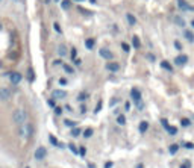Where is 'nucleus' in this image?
Segmentation results:
<instances>
[{
	"label": "nucleus",
	"mask_w": 194,
	"mask_h": 168,
	"mask_svg": "<svg viewBox=\"0 0 194 168\" xmlns=\"http://www.w3.org/2000/svg\"><path fill=\"white\" fill-rule=\"evenodd\" d=\"M32 133H34V126H32V124H29V123L20 124V127H18V135H20L23 139H27Z\"/></svg>",
	"instance_id": "obj_1"
},
{
	"label": "nucleus",
	"mask_w": 194,
	"mask_h": 168,
	"mask_svg": "<svg viewBox=\"0 0 194 168\" xmlns=\"http://www.w3.org/2000/svg\"><path fill=\"white\" fill-rule=\"evenodd\" d=\"M26 118H27V114H26V111H23V109H17V111H14V114H12V121L15 123V124H23L24 121H26Z\"/></svg>",
	"instance_id": "obj_2"
},
{
	"label": "nucleus",
	"mask_w": 194,
	"mask_h": 168,
	"mask_svg": "<svg viewBox=\"0 0 194 168\" xmlns=\"http://www.w3.org/2000/svg\"><path fill=\"white\" fill-rule=\"evenodd\" d=\"M5 77H8L11 80V83H14V85H18L21 82V79H23V76L20 73H17V71H9V73L5 74Z\"/></svg>",
	"instance_id": "obj_3"
},
{
	"label": "nucleus",
	"mask_w": 194,
	"mask_h": 168,
	"mask_svg": "<svg viewBox=\"0 0 194 168\" xmlns=\"http://www.w3.org/2000/svg\"><path fill=\"white\" fill-rule=\"evenodd\" d=\"M12 95V91L9 88H5V86H0V100L2 102H8Z\"/></svg>",
	"instance_id": "obj_4"
},
{
	"label": "nucleus",
	"mask_w": 194,
	"mask_h": 168,
	"mask_svg": "<svg viewBox=\"0 0 194 168\" xmlns=\"http://www.w3.org/2000/svg\"><path fill=\"white\" fill-rule=\"evenodd\" d=\"M161 123H162L164 129H165V130H167V132H168L170 135H176V133H177V129H176V127H171V126L168 124V121H167L165 118H162V120H161Z\"/></svg>",
	"instance_id": "obj_5"
},
{
	"label": "nucleus",
	"mask_w": 194,
	"mask_h": 168,
	"mask_svg": "<svg viewBox=\"0 0 194 168\" xmlns=\"http://www.w3.org/2000/svg\"><path fill=\"white\" fill-rule=\"evenodd\" d=\"M46 154H47V150H46L44 147H38V148L35 150V159H37V160H43V159L46 157Z\"/></svg>",
	"instance_id": "obj_6"
},
{
	"label": "nucleus",
	"mask_w": 194,
	"mask_h": 168,
	"mask_svg": "<svg viewBox=\"0 0 194 168\" xmlns=\"http://www.w3.org/2000/svg\"><path fill=\"white\" fill-rule=\"evenodd\" d=\"M99 53H100V58H103L106 61H112V58H114V53L111 50H108V49H102Z\"/></svg>",
	"instance_id": "obj_7"
},
{
	"label": "nucleus",
	"mask_w": 194,
	"mask_h": 168,
	"mask_svg": "<svg viewBox=\"0 0 194 168\" xmlns=\"http://www.w3.org/2000/svg\"><path fill=\"white\" fill-rule=\"evenodd\" d=\"M186 62H188V56H185V55H177L174 58V64L176 65H185Z\"/></svg>",
	"instance_id": "obj_8"
},
{
	"label": "nucleus",
	"mask_w": 194,
	"mask_h": 168,
	"mask_svg": "<svg viewBox=\"0 0 194 168\" xmlns=\"http://www.w3.org/2000/svg\"><path fill=\"white\" fill-rule=\"evenodd\" d=\"M177 5H179V8L182 9V11H192L194 8L192 6H189L185 0H177Z\"/></svg>",
	"instance_id": "obj_9"
},
{
	"label": "nucleus",
	"mask_w": 194,
	"mask_h": 168,
	"mask_svg": "<svg viewBox=\"0 0 194 168\" xmlns=\"http://www.w3.org/2000/svg\"><path fill=\"white\" fill-rule=\"evenodd\" d=\"M131 97H132L134 102H140V100H141V92H140V89L134 88V89L131 91Z\"/></svg>",
	"instance_id": "obj_10"
},
{
	"label": "nucleus",
	"mask_w": 194,
	"mask_h": 168,
	"mask_svg": "<svg viewBox=\"0 0 194 168\" xmlns=\"http://www.w3.org/2000/svg\"><path fill=\"white\" fill-rule=\"evenodd\" d=\"M67 97V92L64 89H55L53 91V99H65Z\"/></svg>",
	"instance_id": "obj_11"
},
{
	"label": "nucleus",
	"mask_w": 194,
	"mask_h": 168,
	"mask_svg": "<svg viewBox=\"0 0 194 168\" xmlns=\"http://www.w3.org/2000/svg\"><path fill=\"white\" fill-rule=\"evenodd\" d=\"M106 70H109V71H118L120 70V65L117 62H109V64H106Z\"/></svg>",
	"instance_id": "obj_12"
},
{
	"label": "nucleus",
	"mask_w": 194,
	"mask_h": 168,
	"mask_svg": "<svg viewBox=\"0 0 194 168\" xmlns=\"http://www.w3.org/2000/svg\"><path fill=\"white\" fill-rule=\"evenodd\" d=\"M94 46H95V41H94L92 38L85 40V47H86L88 50H92V49H94Z\"/></svg>",
	"instance_id": "obj_13"
},
{
	"label": "nucleus",
	"mask_w": 194,
	"mask_h": 168,
	"mask_svg": "<svg viewBox=\"0 0 194 168\" xmlns=\"http://www.w3.org/2000/svg\"><path fill=\"white\" fill-rule=\"evenodd\" d=\"M58 55H59L61 58H64V56H67V47H65L64 44H61V46L58 47Z\"/></svg>",
	"instance_id": "obj_14"
},
{
	"label": "nucleus",
	"mask_w": 194,
	"mask_h": 168,
	"mask_svg": "<svg viewBox=\"0 0 194 168\" xmlns=\"http://www.w3.org/2000/svg\"><path fill=\"white\" fill-rule=\"evenodd\" d=\"M147 129H149V123H147V121H141L140 126H138V130H140L141 133H144Z\"/></svg>",
	"instance_id": "obj_15"
},
{
	"label": "nucleus",
	"mask_w": 194,
	"mask_h": 168,
	"mask_svg": "<svg viewBox=\"0 0 194 168\" xmlns=\"http://www.w3.org/2000/svg\"><path fill=\"white\" fill-rule=\"evenodd\" d=\"M61 8H62L64 11L70 9V8H71V0H62V3H61Z\"/></svg>",
	"instance_id": "obj_16"
},
{
	"label": "nucleus",
	"mask_w": 194,
	"mask_h": 168,
	"mask_svg": "<svg viewBox=\"0 0 194 168\" xmlns=\"http://www.w3.org/2000/svg\"><path fill=\"white\" fill-rule=\"evenodd\" d=\"M126 21H128L131 26H134V24L137 23V18H135L132 14H126Z\"/></svg>",
	"instance_id": "obj_17"
},
{
	"label": "nucleus",
	"mask_w": 194,
	"mask_h": 168,
	"mask_svg": "<svg viewBox=\"0 0 194 168\" xmlns=\"http://www.w3.org/2000/svg\"><path fill=\"white\" fill-rule=\"evenodd\" d=\"M183 37H185L189 43H192V41H194V34H192L191 31H185V32H183Z\"/></svg>",
	"instance_id": "obj_18"
},
{
	"label": "nucleus",
	"mask_w": 194,
	"mask_h": 168,
	"mask_svg": "<svg viewBox=\"0 0 194 168\" xmlns=\"http://www.w3.org/2000/svg\"><path fill=\"white\" fill-rule=\"evenodd\" d=\"M161 67H162V68H165L167 71H173V67H171V65H170V62H167V61H162Z\"/></svg>",
	"instance_id": "obj_19"
},
{
	"label": "nucleus",
	"mask_w": 194,
	"mask_h": 168,
	"mask_svg": "<svg viewBox=\"0 0 194 168\" xmlns=\"http://www.w3.org/2000/svg\"><path fill=\"white\" fill-rule=\"evenodd\" d=\"M177 150H179V145L177 144H171L170 145V154H176Z\"/></svg>",
	"instance_id": "obj_20"
},
{
	"label": "nucleus",
	"mask_w": 194,
	"mask_h": 168,
	"mask_svg": "<svg viewBox=\"0 0 194 168\" xmlns=\"http://www.w3.org/2000/svg\"><path fill=\"white\" fill-rule=\"evenodd\" d=\"M62 68H64V71H65V73H68V74H73V73H74V70H73L70 65H67V64H64V65H62Z\"/></svg>",
	"instance_id": "obj_21"
},
{
	"label": "nucleus",
	"mask_w": 194,
	"mask_h": 168,
	"mask_svg": "<svg viewBox=\"0 0 194 168\" xmlns=\"http://www.w3.org/2000/svg\"><path fill=\"white\" fill-rule=\"evenodd\" d=\"M117 123H118L120 126H124V124H126V118H124V115H118V117H117Z\"/></svg>",
	"instance_id": "obj_22"
},
{
	"label": "nucleus",
	"mask_w": 194,
	"mask_h": 168,
	"mask_svg": "<svg viewBox=\"0 0 194 168\" xmlns=\"http://www.w3.org/2000/svg\"><path fill=\"white\" fill-rule=\"evenodd\" d=\"M64 124H65V126H68V127H71V129L77 126V123H76V121H71V120H65V121H64Z\"/></svg>",
	"instance_id": "obj_23"
},
{
	"label": "nucleus",
	"mask_w": 194,
	"mask_h": 168,
	"mask_svg": "<svg viewBox=\"0 0 194 168\" xmlns=\"http://www.w3.org/2000/svg\"><path fill=\"white\" fill-rule=\"evenodd\" d=\"M180 124H182V127H189L191 126V121L188 118H182L180 120Z\"/></svg>",
	"instance_id": "obj_24"
},
{
	"label": "nucleus",
	"mask_w": 194,
	"mask_h": 168,
	"mask_svg": "<svg viewBox=\"0 0 194 168\" xmlns=\"http://www.w3.org/2000/svg\"><path fill=\"white\" fill-rule=\"evenodd\" d=\"M49 139H50V142L53 144V145H59V147H62L59 142H58V139H56V136H53V135H49Z\"/></svg>",
	"instance_id": "obj_25"
},
{
	"label": "nucleus",
	"mask_w": 194,
	"mask_h": 168,
	"mask_svg": "<svg viewBox=\"0 0 194 168\" xmlns=\"http://www.w3.org/2000/svg\"><path fill=\"white\" fill-rule=\"evenodd\" d=\"M132 43H134V47H135V49H140V46H141V43H140V40H138V37H134V38H132Z\"/></svg>",
	"instance_id": "obj_26"
},
{
	"label": "nucleus",
	"mask_w": 194,
	"mask_h": 168,
	"mask_svg": "<svg viewBox=\"0 0 194 168\" xmlns=\"http://www.w3.org/2000/svg\"><path fill=\"white\" fill-rule=\"evenodd\" d=\"M92 136V129H85V132H83V138H91Z\"/></svg>",
	"instance_id": "obj_27"
},
{
	"label": "nucleus",
	"mask_w": 194,
	"mask_h": 168,
	"mask_svg": "<svg viewBox=\"0 0 194 168\" xmlns=\"http://www.w3.org/2000/svg\"><path fill=\"white\" fill-rule=\"evenodd\" d=\"M68 148H70V150H71V151H73L74 154H79V150L76 148V145H74L73 142H70V144H68Z\"/></svg>",
	"instance_id": "obj_28"
},
{
	"label": "nucleus",
	"mask_w": 194,
	"mask_h": 168,
	"mask_svg": "<svg viewBox=\"0 0 194 168\" xmlns=\"http://www.w3.org/2000/svg\"><path fill=\"white\" fill-rule=\"evenodd\" d=\"M121 49H123V52L129 53V50H131V46H129L128 43H121Z\"/></svg>",
	"instance_id": "obj_29"
},
{
	"label": "nucleus",
	"mask_w": 194,
	"mask_h": 168,
	"mask_svg": "<svg viewBox=\"0 0 194 168\" xmlns=\"http://www.w3.org/2000/svg\"><path fill=\"white\" fill-rule=\"evenodd\" d=\"M71 135H73V136H79V135H80V129H79V127H73V129H71Z\"/></svg>",
	"instance_id": "obj_30"
},
{
	"label": "nucleus",
	"mask_w": 194,
	"mask_h": 168,
	"mask_svg": "<svg viewBox=\"0 0 194 168\" xmlns=\"http://www.w3.org/2000/svg\"><path fill=\"white\" fill-rule=\"evenodd\" d=\"M53 29L56 31V34H62V29H61L59 23H53Z\"/></svg>",
	"instance_id": "obj_31"
},
{
	"label": "nucleus",
	"mask_w": 194,
	"mask_h": 168,
	"mask_svg": "<svg viewBox=\"0 0 194 168\" xmlns=\"http://www.w3.org/2000/svg\"><path fill=\"white\" fill-rule=\"evenodd\" d=\"M27 74H29V77H27V79H29L31 82H34V80H35V77H34V76H35V74H34V70H31V68H29Z\"/></svg>",
	"instance_id": "obj_32"
},
{
	"label": "nucleus",
	"mask_w": 194,
	"mask_h": 168,
	"mask_svg": "<svg viewBox=\"0 0 194 168\" xmlns=\"http://www.w3.org/2000/svg\"><path fill=\"white\" fill-rule=\"evenodd\" d=\"M76 55H77V50H76V47H71V58H73V59H76Z\"/></svg>",
	"instance_id": "obj_33"
},
{
	"label": "nucleus",
	"mask_w": 194,
	"mask_h": 168,
	"mask_svg": "<svg viewBox=\"0 0 194 168\" xmlns=\"http://www.w3.org/2000/svg\"><path fill=\"white\" fill-rule=\"evenodd\" d=\"M55 114H56V115H61V114H62V109H61L59 106H55Z\"/></svg>",
	"instance_id": "obj_34"
},
{
	"label": "nucleus",
	"mask_w": 194,
	"mask_h": 168,
	"mask_svg": "<svg viewBox=\"0 0 194 168\" xmlns=\"http://www.w3.org/2000/svg\"><path fill=\"white\" fill-rule=\"evenodd\" d=\"M176 23H177L179 26H183V20H182L180 17H176Z\"/></svg>",
	"instance_id": "obj_35"
},
{
	"label": "nucleus",
	"mask_w": 194,
	"mask_h": 168,
	"mask_svg": "<svg viewBox=\"0 0 194 168\" xmlns=\"http://www.w3.org/2000/svg\"><path fill=\"white\" fill-rule=\"evenodd\" d=\"M49 106H52V108H55V106H56V102H55L53 99H50V100H49Z\"/></svg>",
	"instance_id": "obj_36"
},
{
	"label": "nucleus",
	"mask_w": 194,
	"mask_h": 168,
	"mask_svg": "<svg viewBox=\"0 0 194 168\" xmlns=\"http://www.w3.org/2000/svg\"><path fill=\"white\" fill-rule=\"evenodd\" d=\"M79 153H80V156H85V153H86L85 147H80V148H79Z\"/></svg>",
	"instance_id": "obj_37"
},
{
	"label": "nucleus",
	"mask_w": 194,
	"mask_h": 168,
	"mask_svg": "<svg viewBox=\"0 0 194 168\" xmlns=\"http://www.w3.org/2000/svg\"><path fill=\"white\" fill-rule=\"evenodd\" d=\"M174 47H176L177 50H180V49H182V44H180V43H177V41H174Z\"/></svg>",
	"instance_id": "obj_38"
},
{
	"label": "nucleus",
	"mask_w": 194,
	"mask_h": 168,
	"mask_svg": "<svg viewBox=\"0 0 194 168\" xmlns=\"http://www.w3.org/2000/svg\"><path fill=\"white\" fill-rule=\"evenodd\" d=\"M185 147H186V148H194V144H192V142H186Z\"/></svg>",
	"instance_id": "obj_39"
},
{
	"label": "nucleus",
	"mask_w": 194,
	"mask_h": 168,
	"mask_svg": "<svg viewBox=\"0 0 194 168\" xmlns=\"http://www.w3.org/2000/svg\"><path fill=\"white\" fill-rule=\"evenodd\" d=\"M53 65H62L61 59H56V61H53Z\"/></svg>",
	"instance_id": "obj_40"
},
{
	"label": "nucleus",
	"mask_w": 194,
	"mask_h": 168,
	"mask_svg": "<svg viewBox=\"0 0 194 168\" xmlns=\"http://www.w3.org/2000/svg\"><path fill=\"white\" fill-rule=\"evenodd\" d=\"M85 97H86V94H85V92H83V94H80V95H79V97H77V100H79V102H80V100H83V99H85Z\"/></svg>",
	"instance_id": "obj_41"
},
{
	"label": "nucleus",
	"mask_w": 194,
	"mask_h": 168,
	"mask_svg": "<svg viewBox=\"0 0 194 168\" xmlns=\"http://www.w3.org/2000/svg\"><path fill=\"white\" fill-rule=\"evenodd\" d=\"M59 83L61 85H67V79H59Z\"/></svg>",
	"instance_id": "obj_42"
},
{
	"label": "nucleus",
	"mask_w": 194,
	"mask_h": 168,
	"mask_svg": "<svg viewBox=\"0 0 194 168\" xmlns=\"http://www.w3.org/2000/svg\"><path fill=\"white\" fill-rule=\"evenodd\" d=\"M105 166H106V168H111V166H112V162H106V165H105Z\"/></svg>",
	"instance_id": "obj_43"
},
{
	"label": "nucleus",
	"mask_w": 194,
	"mask_h": 168,
	"mask_svg": "<svg viewBox=\"0 0 194 168\" xmlns=\"http://www.w3.org/2000/svg\"><path fill=\"white\" fill-rule=\"evenodd\" d=\"M88 168H97V166H95L94 163H91V162H89V163H88Z\"/></svg>",
	"instance_id": "obj_44"
},
{
	"label": "nucleus",
	"mask_w": 194,
	"mask_h": 168,
	"mask_svg": "<svg viewBox=\"0 0 194 168\" xmlns=\"http://www.w3.org/2000/svg\"><path fill=\"white\" fill-rule=\"evenodd\" d=\"M124 108H126V109H128V111H129V108H131V103H129V102H128V103H126V105H124Z\"/></svg>",
	"instance_id": "obj_45"
},
{
	"label": "nucleus",
	"mask_w": 194,
	"mask_h": 168,
	"mask_svg": "<svg viewBox=\"0 0 194 168\" xmlns=\"http://www.w3.org/2000/svg\"><path fill=\"white\" fill-rule=\"evenodd\" d=\"M135 168H143V163H140V165H137Z\"/></svg>",
	"instance_id": "obj_46"
},
{
	"label": "nucleus",
	"mask_w": 194,
	"mask_h": 168,
	"mask_svg": "<svg viewBox=\"0 0 194 168\" xmlns=\"http://www.w3.org/2000/svg\"><path fill=\"white\" fill-rule=\"evenodd\" d=\"M3 29V26H2V23H0V31H2Z\"/></svg>",
	"instance_id": "obj_47"
},
{
	"label": "nucleus",
	"mask_w": 194,
	"mask_h": 168,
	"mask_svg": "<svg viewBox=\"0 0 194 168\" xmlns=\"http://www.w3.org/2000/svg\"><path fill=\"white\" fill-rule=\"evenodd\" d=\"M89 2H91V3H95V0H89Z\"/></svg>",
	"instance_id": "obj_48"
},
{
	"label": "nucleus",
	"mask_w": 194,
	"mask_h": 168,
	"mask_svg": "<svg viewBox=\"0 0 194 168\" xmlns=\"http://www.w3.org/2000/svg\"><path fill=\"white\" fill-rule=\"evenodd\" d=\"M191 24H192V26H194V20H192V21H191Z\"/></svg>",
	"instance_id": "obj_49"
},
{
	"label": "nucleus",
	"mask_w": 194,
	"mask_h": 168,
	"mask_svg": "<svg viewBox=\"0 0 194 168\" xmlns=\"http://www.w3.org/2000/svg\"><path fill=\"white\" fill-rule=\"evenodd\" d=\"M77 2H83V0H77Z\"/></svg>",
	"instance_id": "obj_50"
},
{
	"label": "nucleus",
	"mask_w": 194,
	"mask_h": 168,
	"mask_svg": "<svg viewBox=\"0 0 194 168\" xmlns=\"http://www.w3.org/2000/svg\"><path fill=\"white\" fill-rule=\"evenodd\" d=\"M0 68H2V62H0Z\"/></svg>",
	"instance_id": "obj_51"
},
{
	"label": "nucleus",
	"mask_w": 194,
	"mask_h": 168,
	"mask_svg": "<svg viewBox=\"0 0 194 168\" xmlns=\"http://www.w3.org/2000/svg\"><path fill=\"white\" fill-rule=\"evenodd\" d=\"M55 2H59V0H55Z\"/></svg>",
	"instance_id": "obj_52"
},
{
	"label": "nucleus",
	"mask_w": 194,
	"mask_h": 168,
	"mask_svg": "<svg viewBox=\"0 0 194 168\" xmlns=\"http://www.w3.org/2000/svg\"><path fill=\"white\" fill-rule=\"evenodd\" d=\"M14 2H17V0H14Z\"/></svg>",
	"instance_id": "obj_53"
},
{
	"label": "nucleus",
	"mask_w": 194,
	"mask_h": 168,
	"mask_svg": "<svg viewBox=\"0 0 194 168\" xmlns=\"http://www.w3.org/2000/svg\"><path fill=\"white\" fill-rule=\"evenodd\" d=\"M26 168H29V166H26Z\"/></svg>",
	"instance_id": "obj_54"
}]
</instances>
